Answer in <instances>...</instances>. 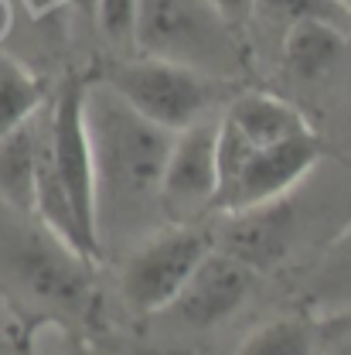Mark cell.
Returning a JSON list of instances; mask_svg holds the SVG:
<instances>
[{
	"label": "cell",
	"instance_id": "obj_1",
	"mask_svg": "<svg viewBox=\"0 0 351 355\" xmlns=\"http://www.w3.org/2000/svg\"><path fill=\"white\" fill-rule=\"evenodd\" d=\"M92 191H96V236L99 253L113 246H133L157 225L161 216V178L174 133L147 120L140 110L92 79L82 89Z\"/></svg>",
	"mask_w": 351,
	"mask_h": 355
},
{
	"label": "cell",
	"instance_id": "obj_2",
	"mask_svg": "<svg viewBox=\"0 0 351 355\" xmlns=\"http://www.w3.org/2000/svg\"><path fill=\"white\" fill-rule=\"evenodd\" d=\"M82 89L86 83H65L51 103H44L35 219L96 263L102 260V253L96 236V191H92Z\"/></svg>",
	"mask_w": 351,
	"mask_h": 355
},
{
	"label": "cell",
	"instance_id": "obj_3",
	"mask_svg": "<svg viewBox=\"0 0 351 355\" xmlns=\"http://www.w3.org/2000/svg\"><path fill=\"white\" fill-rule=\"evenodd\" d=\"M0 294L48 318L82 321L92 311V260L42 222H0Z\"/></svg>",
	"mask_w": 351,
	"mask_h": 355
},
{
	"label": "cell",
	"instance_id": "obj_4",
	"mask_svg": "<svg viewBox=\"0 0 351 355\" xmlns=\"http://www.w3.org/2000/svg\"><path fill=\"white\" fill-rule=\"evenodd\" d=\"M133 51L235 83L246 72V42L212 0H140Z\"/></svg>",
	"mask_w": 351,
	"mask_h": 355
},
{
	"label": "cell",
	"instance_id": "obj_5",
	"mask_svg": "<svg viewBox=\"0 0 351 355\" xmlns=\"http://www.w3.org/2000/svg\"><path fill=\"white\" fill-rule=\"evenodd\" d=\"M99 83L116 89L133 110H140L147 120H154L157 127L171 133L198 120L219 116L222 106L235 96L232 83H222L215 76L184 69L164 58H147V55H133L106 65Z\"/></svg>",
	"mask_w": 351,
	"mask_h": 355
},
{
	"label": "cell",
	"instance_id": "obj_6",
	"mask_svg": "<svg viewBox=\"0 0 351 355\" xmlns=\"http://www.w3.org/2000/svg\"><path fill=\"white\" fill-rule=\"evenodd\" d=\"M321 137L314 127L273 144L239 147L219 140V195L215 216L290 198L321 161Z\"/></svg>",
	"mask_w": 351,
	"mask_h": 355
},
{
	"label": "cell",
	"instance_id": "obj_7",
	"mask_svg": "<svg viewBox=\"0 0 351 355\" xmlns=\"http://www.w3.org/2000/svg\"><path fill=\"white\" fill-rule=\"evenodd\" d=\"M212 246V229L201 222H164L143 239H136L120 270V291L127 308L143 318L161 314Z\"/></svg>",
	"mask_w": 351,
	"mask_h": 355
},
{
	"label": "cell",
	"instance_id": "obj_8",
	"mask_svg": "<svg viewBox=\"0 0 351 355\" xmlns=\"http://www.w3.org/2000/svg\"><path fill=\"white\" fill-rule=\"evenodd\" d=\"M219 195V116L174 133L161 178L164 222H201L215 212Z\"/></svg>",
	"mask_w": 351,
	"mask_h": 355
},
{
	"label": "cell",
	"instance_id": "obj_9",
	"mask_svg": "<svg viewBox=\"0 0 351 355\" xmlns=\"http://www.w3.org/2000/svg\"><path fill=\"white\" fill-rule=\"evenodd\" d=\"M256 277H260L256 270H249L235 257L212 246L208 257L195 266L188 284L177 291V297L161 314H168L177 328H188V331L219 328L249 301Z\"/></svg>",
	"mask_w": 351,
	"mask_h": 355
},
{
	"label": "cell",
	"instance_id": "obj_10",
	"mask_svg": "<svg viewBox=\"0 0 351 355\" xmlns=\"http://www.w3.org/2000/svg\"><path fill=\"white\" fill-rule=\"evenodd\" d=\"M294 236H297V209L290 205V198L225 212L219 216V225L212 229L215 250L235 257L239 263H246L256 273L280 263L287 250L294 246Z\"/></svg>",
	"mask_w": 351,
	"mask_h": 355
},
{
	"label": "cell",
	"instance_id": "obj_11",
	"mask_svg": "<svg viewBox=\"0 0 351 355\" xmlns=\"http://www.w3.org/2000/svg\"><path fill=\"white\" fill-rule=\"evenodd\" d=\"M44 106L21 127L0 137V198L10 212L35 216V181L42 157Z\"/></svg>",
	"mask_w": 351,
	"mask_h": 355
},
{
	"label": "cell",
	"instance_id": "obj_12",
	"mask_svg": "<svg viewBox=\"0 0 351 355\" xmlns=\"http://www.w3.org/2000/svg\"><path fill=\"white\" fill-rule=\"evenodd\" d=\"M351 42V31L331 21H297L283 31L280 55H283V69L304 83H314L321 76H327L338 58L345 55Z\"/></svg>",
	"mask_w": 351,
	"mask_h": 355
},
{
	"label": "cell",
	"instance_id": "obj_13",
	"mask_svg": "<svg viewBox=\"0 0 351 355\" xmlns=\"http://www.w3.org/2000/svg\"><path fill=\"white\" fill-rule=\"evenodd\" d=\"M304 308L321 321L351 314V225L331 239V246L317 257L314 270L307 273Z\"/></svg>",
	"mask_w": 351,
	"mask_h": 355
},
{
	"label": "cell",
	"instance_id": "obj_14",
	"mask_svg": "<svg viewBox=\"0 0 351 355\" xmlns=\"http://www.w3.org/2000/svg\"><path fill=\"white\" fill-rule=\"evenodd\" d=\"M324 349V321L314 314H287L263 328H256L239 355H321Z\"/></svg>",
	"mask_w": 351,
	"mask_h": 355
},
{
	"label": "cell",
	"instance_id": "obj_15",
	"mask_svg": "<svg viewBox=\"0 0 351 355\" xmlns=\"http://www.w3.org/2000/svg\"><path fill=\"white\" fill-rule=\"evenodd\" d=\"M44 106L42 79L0 48V137L28 123Z\"/></svg>",
	"mask_w": 351,
	"mask_h": 355
},
{
	"label": "cell",
	"instance_id": "obj_16",
	"mask_svg": "<svg viewBox=\"0 0 351 355\" xmlns=\"http://www.w3.org/2000/svg\"><path fill=\"white\" fill-rule=\"evenodd\" d=\"M253 21H269L280 31L297 21H331L351 31V10H345L341 0H256Z\"/></svg>",
	"mask_w": 351,
	"mask_h": 355
},
{
	"label": "cell",
	"instance_id": "obj_17",
	"mask_svg": "<svg viewBox=\"0 0 351 355\" xmlns=\"http://www.w3.org/2000/svg\"><path fill=\"white\" fill-rule=\"evenodd\" d=\"M136 7H140V0H96V17H99V28L109 42L133 48Z\"/></svg>",
	"mask_w": 351,
	"mask_h": 355
},
{
	"label": "cell",
	"instance_id": "obj_18",
	"mask_svg": "<svg viewBox=\"0 0 351 355\" xmlns=\"http://www.w3.org/2000/svg\"><path fill=\"white\" fill-rule=\"evenodd\" d=\"M0 355H28L21 328H17V318H14V308L3 301V294H0Z\"/></svg>",
	"mask_w": 351,
	"mask_h": 355
},
{
	"label": "cell",
	"instance_id": "obj_19",
	"mask_svg": "<svg viewBox=\"0 0 351 355\" xmlns=\"http://www.w3.org/2000/svg\"><path fill=\"white\" fill-rule=\"evenodd\" d=\"M219 7V14L239 31H246L253 24V14H256V0H212Z\"/></svg>",
	"mask_w": 351,
	"mask_h": 355
},
{
	"label": "cell",
	"instance_id": "obj_20",
	"mask_svg": "<svg viewBox=\"0 0 351 355\" xmlns=\"http://www.w3.org/2000/svg\"><path fill=\"white\" fill-rule=\"evenodd\" d=\"M348 318V328L334 338V345L327 349V355H351V314H345ZM321 355H324V349H321Z\"/></svg>",
	"mask_w": 351,
	"mask_h": 355
},
{
	"label": "cell",
	"instance_id": "obj_21",
	"mask_svg": "<svg viewBox=\"0 0 351 355\" xmlns=\"http://www.w3.org/2000/svg\"><path fill=\"white\" fill-rule=\"evenodd\" d=\"M341 3H345V10H351V0H341Z\"/></svg>",
	"mask_w": 351,
	"mask_h": 355
}]
</instances>
